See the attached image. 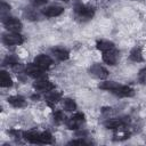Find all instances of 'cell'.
<instances>
[{
  "label": "cell",
  "instance_id": "30bf717a",
  "mask_svg": "<svg viewBox=\"0 0 146 146\" xmlns=\"http://www.w3.org/2000/svg\"><path fill=\"white\" fill-rule=\"evenodd\" d=\"M103 60L108 65H115L119 60V52L116 49H111L108 51L103 52Z\"/></svg>",
  "mask_w": 146,
  "mask_h": 146
},
{
  "label": "cell",
  "instance_id": "d6986e66",
  "mask_svg": "<svg viewBox=\"0 0 146 146\" xmlns=\"http://www.w3.org/2000/svg\"><path fill=\"white\" fill-rule=\"evenodd\" d=\"M129 58L132 60V62H143L144 60V56H143V51L139 47H136L133 48L131 51H130V55H129Z\"/></svg>",
  "mask_w": 146,
  "mask_h": 146
},
{
  "label": "cell",
  "instance_id": "277c9868",
  "mask_svg": "<svg viewBox=\"0 0 146 146\" xmlns=\"http://www.w3.org/2000/svg\"><path fill=\"white\" fill-rule=\"evenodd\" d=\"M44 71L43 68H41L40 66H38L34 62L31 63V64H27L25 66V73L26 75L31 76V78H34V79H40V78H44Z\"/></svg>",
  "mask_w": 146,
  "mask_h": 146
},
{
  "label": "cell",
  "instance_id": "52a82bcc",
  "mask_svg": "<svg viewBox=\"0 0 146 146\" xmlns=\"http://www.w3.org/2000/svg\"><path fill=\"white\" fill-rule=\"evenodd\" d=\"M3 25H5L6 30H8L9 32H19L23 27V24L18 18L9 17V16L3 21Z\"/></svg>",
  "mask_w": 146,
  "mask_h": 146
},
{
  "label": "cell",
  "instance_id": "d4e9b609",
  "mask_svg": "<svg viewBox=\"0 0 146 146\" xmlns=\"http://www.w3.org/2000/svg\"><path fill=\"white\" fill-rule=\"evenodd\" d=\"M70 144H72V145H75V144H78V145H88V144H91V141H88V140H86L84 138H80V139H74V140H71L70 141Z\"/></svg>",
  "mask_w": 146,
  "mask_h": 146
},
{
  "label": "cell",
  "instance_id": "4316f807",
  "mask_svg": "<svg viewBox=\"0 0 146 146\" xmlns=\"http://www.w3.org/2000/svg\"><path fill=\"white\" fill-rule=\"evenodd\" d=\"M139 78H140V80H146V67H144L143 70H140Z\"/></svg>",
  "mask_w": 146,
  "mask_h": 146
},
{
  "label": "cell",
  "instance_id": "83f0119b",
  "mask_svg": "<svg viewBox=\"0 0 146 146\" xmlns=\"http://www.w3.org/2000/svg\"><path fill=\"white\" fill-rule=\"evenodd\" d=\"M47 1L48 0H33V5H35V6H42V5L47 3Z\"/></svg>",
  "mask_w": 146,
  "mask_h": 146
},
{
  "label": "cell",
  "instance_id": "ffe728a7",
  "mask_svg": "<svg viewBox=\"0 0 146 146\" xmlns=\"http://www.w3.org/2000/svg\"><path fill=\"white\" fill-rule=\"evenodd\" d=\"M130 132L128 130H125V127H121L119 129H116L115 133H114V139L115 140H124L127 138H129Z\"/></svg>",
  "mask_w": 146,
  "mask_h": 146
},
{
  "label": "cell",
  "instance_id": "9a60e30c",
  "mask_svg": "<svg viewBox=\"0 0 146 146\" xmlns=\"http://www.w3.org/2000/svg\"><path fill=\"white\" fill-rule=\"evenodd\" d=\"M62 97H63V95H62L60 91H56L55 89H52V90L46 92L44 99H46V102H48L49 104H56V103H58L59 100H62Z\"/></svg>",
  "mask_w": 146,
  "mask_h": 146
},
{
  "label": "cell",
  "instance_id": "cb8c5ba5",
  "mask_svg": "<svg viewBox=\"0 0 146 146\" xmlns=\"http://www.w3.org/2000/svg\"><path fill=\"white\" fill-rule=\"evenodd\" d=\"M9 11H10V6L8 3H6V2H2L1 3V8H0V14H1L2 21H5L8 17Z\"/></svg>",
  "mask_w": 146,
  "mask_h": 146
},
{
  "label": "cell",
  "instance_id": "7402d4cb",
  "mask_svg": "<svg viewBox=\"0 0 146 146\" xmlns=\"http://www.w3.org/2000/svg\"><path fill=\"white\" fill-rule=\"evenodd\" d=\"M18 63H19V62H18V58H17L16 56H14V55H8V56L3 59L2 65H3V66L10 65V66L13 67L14 65H16V64H18Z\"/></svg>",
  "mask_w": 146,
  "mask_h": 146
},
{
  "label": "cell",
  "instance_id": "603a6c76",
  "mask_svg": "<svg viewBox=\"0 0 146 146\" xmlns=\"http://www.w3.org/2000/svg\"><path fill=\"white\" fill-rule=\"evenodd\" d=\"M52 117H54V121L56 123H62V122H65L66 121L64 113L62 111H59V110H55L52 112Z\"/></svg>",
  "mask_w": 146,
  "mask_h": 146
},
{
  "label": "cell",
  "instance_id": "5bb4252c",
  "mask_svg": "<svg viewBox=\"0 0 146 146\" xmlns=\"http://www.w3.org/2000/svg\"><path fill=\"white\" fill-rule=\"evenodd\" d=\"M51 54L58 60H66L70 57L68 50L65 49V48H63V47H55V48H52L51 49Z\"/></svg>",
  "mask_w": 146,
  "mask_h": 146
},
{
  "label": "cell",
  "instance_id": "f1b7e54d",
  "mask_svg": "<svg viewBox=\"0 0 146 146\" xmlns=\"http://www.w3.org/2000/svg\"><path fill=\"white\" fill-rule=\"evenodd\" d=\"M32 99H34V100L39 99V96H38V95H33V96H32Z\"/></svg>",
  "mask_w": 146,
  "mask_h": 146
},
{
  "label": "cell",
  "instance_id": "484cf974",
  "mask_svg": "<svg viewBox=\"0 0 146 146\" xmlns=\"http://www.w3.org/2000/svg\"><path fill=\"white\" fill-rule=\"evenodd\" d=\"M25 15H26V17H27L29 19H35V18L38 17V15H36L35 13L31 11V10H27V11L25 13Z\"/></svg>",
  "mask_w": 146,
  "mask_h": 146
},
{
  "label": "cell",
  "instance_id": "f546056e",
  "mask_svg": "<svg viewBox=\"0 0 146 146\" xmlns=\"http://www.w3.org/2000/svg\"><path fill=\"white\" fill-rule=\"evenodd\" d=\"M63 1H65V2H70V1H74V0H63Z\"/></svg>",
  "mask_w": 146,
  "mask_h": 146
},
{
  "label": "cell",
  "instance_id": "7a4b0ae2",
  "mask_svg": "<svg viewBox=\"0 0 146 146\" xmlns=\"http://www.w3.org/2000/svg\"><path fill=\"white\" fill-rule=\"evenodd\" d=\"M84 121H86L84 114L81 113V112H76L68 120L65 121V124H66L67 129H70V130H78Z\"/></svg>",
  "mask_w": 146,
  "mask_h": 146
},
{
  "label": "cell",
  "instance_id": "ac0fdd59",
  "mask_svg": "<svg viewBox=\"0 0 146 146\" xmlns=\"http://www.w3.org/2000/svg\"><path fill=\"white\" fill-rule=\"evenodd\" d=\"M0 84L2 88H9L13 86V80H11V76L9 75L8 72L6 71H1L0 73Z\"/></svg>",
  "mask_w": 146,
  "mask_h": 146
},
{
  "label": "cell",
  "instance_id": "4fadbf2b",
  "mask_svg": "<svg viewBox=\"0 0 146 146\" xmlns=\"http://www.w3.org/2000/svg\"><path fill=\"white\" fill-rule=\"evenodd\" d=\"M23 137L29 143H32V144H43V141H42V132L27 131V132L23 133Z\"/></svg>",
  "mask_w": 146,
  "mask_h": 146
},
{
  "label": "cell",
  "instance_id": "7c38bea8",
  "mask_svg": "<svg viewBox=\"0 0 146 146\" xmlns=\"http://www.w3.org/2000/svg\"><path fill=\"white\" fill-rule=\"evenodd\" d=\"M63 11H64V9L60 6H48L41 10V13L46 17H57V16L62 15Z\"/></svg>",
  "mask_w": 146,
  "mask_h": 146
},
{
  "label": "cell",
  "instance_id": "9c48e42d",
  "mask_svg": "<svg viewBox=\"0 0 146 146\" xmlns=\"http://www.w3.org/2000/svg\"><path fill=\"white\" fill-rule=\"evenodd\" d=\"M112 94H114V95H116L119 97H131V96H133L135 91L129 86H124V84L117 83V86L113 89Z\"/></svg>",
  "mask_w": 146,
  "mask_h": 146
},
{
  "label": "cell",
  "instance_id": "2e32d148",
  "mask_svg": "<svg viewBox=\"0 0 146 146\" xmlns=\"http://www.w3.org/2000/svg\"><path fill=\"white\" fill-rule=\"evenodd\" d=\"M8 103H9L13 107H16V108H21V107H24V106L26 105L25 98L22 97V96H18V95L8 97Z\"/></svg>",
  "mask_w": 146,
  "mask_h": 146
},
{
  "label": "cell",
  "instance_id": "8992f818",
  "mask_svg": "<svg viewBox=\"0 0 146 146\" xmlns=\"http://www.w3.org/2000/svg\"><path fill=\"white\" fill-rule=\"evenodd\" d=\"M33 88L36 91L48 92V91L55 89V84L51 81H49L48 79H46V78H40V79H36V81L33 83Z\"/></svg>",
  "mask_w": 146,
  "mask_h": 146
},
{
  "label": "cell",
  "instance_id": "e0dca14e",
  "mask_svg": "<svg viewBox=\"0 0 146 146\" xmlns=\"http://www.w3.org/2000/svg\"><path fill=\"white\" fill-rule=\"evenodd\" d=\"M96 47L102 52H105V51H108V50L115 48L114 43L112 41H108V40H98L96 43Z\"/></svg>",
  "mask_w": 146,
  "mask_h": 146
},
{
  "label": "cell",
  "instance_id": "3957f363",
  "mask_svg": "<svg viewBox=\"0 0 146 146\" xmlns=\"http://www.w3.org/2000/svg\"><path fill=\"white\" fill-rule=\"evenodd\" d=\"M2 42L6 46H19L24 42V38L18 32H9L2 35Z\"/></svg>",
  "mask_w": 146,
  "mask_h": 146
},
{
  "label": "cell",
  "instance_id": "6da1fadb",
  "mask_svg": "<svg viewBox=\"0 0 146 146\" xmlns=\"http://www.w3.org/2000/svg\"><path fill=\"white\" fill-rule=\"evenodd\" d=\"M74 14L75 17L80 21H88L94 17L95 15V9L92 7H89L83 3H78L74 7Z\"/></svg>",
  "mask_w": 146,
  "mask_h": 146
},
{
  "label": "cell",
  "instance_id": "44dd1931",
  "mask_svg": "<svg viewBox=\"0 0 146 146\" xmlns=\"http://www.w3.org/2000/svg\"><path fill=\"white\" fill-rule=\"evenodd\" d=\"M63 108L66 112H75L76 110V103L71 98H64L63 99Z\"/></svg>",
  "mask_w": 146,
  "mask_h": 146
},
{
  "label": "cell",
  "instance_id": "ba28073f",
  "mask_svg": "<svg viewBox=\"0 0 146 146\" xmlns=\"http://www.w3.org/2000/svg\"><path fill=\"white\" fill-rule=\"evenodd\" d=\"M89 73H90V75H92L94 78L99 79V80H104L108 76V71L100 64L91 65L90 68H89Z\"/></svg>",
  "mask_w": 146,
  "mask_h": 146
},
{
  "label": "cell",
  "instance_id": "8fae6325",
  "mask_svg": "<svg viewBox=\"0 0 146 146\" xmlns=\"http://www.w3.org/2000/svg\"><path fill=\"white\" fill-rule=\"evenodd\" d=\"M34 63H35L38 66H40L41 68L48 70V68L52 65V59H51L48 55L41 54V55H38V56L34 58Z\"/></svg>",
  "mask_w": 146,
  "mask_h": 146
},
{
  "label": "cell",
  "instance_id": "5b68a950",
  "mask_svg": "<svg viewBox=\"0 0 146 146\" xmlns=\"http://www.w3.org/2000/svg\"><path fill=\"white\" fill-rule=\"evenodd\" d=\"M129 122V117H115V119H107L104 122V127L106 129L116 130L121 127H125Z\"/></svg>",
  "mask_w": 146,
  "mask_h": 146
}]
</instances>
